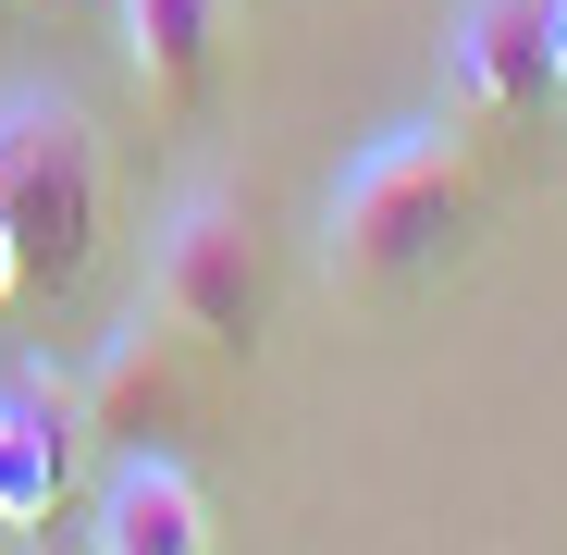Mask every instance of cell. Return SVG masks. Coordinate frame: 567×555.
Masks as SVG:
<instances>
[{
  "label": "cell",
  "instance_id": "6da1fadb",
  "mask_svg": "<svg viewBox=\"0 0 567 555\" xmlns=\"http://www.w3.org/2000/svg\"><path fill=\"white\" fill-rule=\"evenodd\" d=\"M321 247L346 285H420L468 247V148L456 124H383L346 173H333V210Z\"/></svg>",
  "mask_w": 567,
  "mask_h": 555
},
{
  "label": "cell",
  "instance_id": "7a4b0ae2",
  "mask_svg": "<svg viewBox=\"0 0 567 555\" xmlns=\"http://www.w3.org/2000/svg\"><path fill=\"white\" fill-rule=\"evenodd\" d=\"M100 210H112V148L86 124L74 86H13L0 100V235H13L25 285H74L100 259Z\"/></svg>",
  "mask_w": 567,
  "mask_h": 555
},
{
  "label": "cell",
  "instance_id": "5b68a950",
  "mask_svg": "<svg viewBox=\"0 0 567 555\" xmlns=\"http://www.w3.org/2000/svg\"><path fill=\"white\" fill-rule=\"evenodd\" d=\"M210 543L223 531H210L198 470L161 456V444H124L112 482H100V506H86V555H210Z\"/></svg>",
  "mask_w": 567,
  "mask_h": 555
},
{
  "label": "cell",
  "instance_id": "277c9868",
  "mask_svg": "<svg viewBox=\"0 0 567 555\" xmlns=\"http://www.w3.org/2000/svg\"><path fill=\"white\" fill-rule=\"evenodd\" d=\"M74 432H86V408L62 370H38V358L0 370V531H50V506L74 482Z\"/></svg>",
  "mask_w": 567,
  "mask_h": 555
},
{
  "label": "cell",
  "instance_id": "ba28073f",
  "mask_svg": "<svg viewBox=\"0 0 567 555\" xmlns=\"http://www.w3.org/2000/svg\"><path fill=\"white\" fill-rule=\"evenodd\" d=\"M112 13H124L136 86L173 100V112H198L210 100V50H223V0H112Z\"/></svg>",
  "mask_w": 567,
  "mask_h": 555
},
{
  "label": "cell",
  "instance_id": "30bf717a",
  "mask_svg": "<svg viewBox=\"0 0 567 555\" xmlns=\"http://www.w3.org/2000/svg\"><path fill=\"white\" fill-rule=\"evenodd\" d=\"M13 285H25V259H13V235H0V297H13Z\"/></svg>",
  "mask_w": 567,
  "mask_h": 555
},
{
  "label": "cell",
  "instance_id": "9c48e42d",
  "mask_svg": "<svg viewBox=\"0 0 567 555\" xmlns=\"http://www.w3.org/2000/svg\"><path fill=\"white\" fill-rule=\"evenodd\" d=\"M543 50H555V86H567V0H543Z\"/></svg>",
  "mask_w": 567,
  "mask_h": 555
},
{
  "label": "cell",
  "instance_id": "8992f818",
  "mask_svg": "<svg viewBox=\"0 0 567 555\" xmlns=\"http://www.w3.org/2000/svg\"><path fill=\"white\" fill-rule=\"evenodd\" d=\"M543 86H555L543 0H456L444 13V100L456 112H530Z\"/></svg>",
  "mask_w": 567,
  "mask_h": 555
},
{
  "label": "cell",
  "instance_id": "8fae6325",
  "mask_svg": "<svg viewBox=\"0 0 567 555\" xmlns=\"http://www.w3.org/2000/svg\"><path fill=\"white\" fill-rule=\"evenodd\" d=\"M50 13H74V0H50Z\"/></svg>",
  "mask_w": 567,
  "mask_h": 555
},
{
  "label": "cell",
  "instance_id": "52a82bcc",
  "mask_svg": "<svg viewBox=\"0 0 567 555\" xmlns=\"http://www.w3.org/2000/svg\"><path fill=\"white\" fill-rule=\"evenodd\" d=\"M74 408H86V432H124V444H148V432L173 420V321H161L148 297L100 333V358H86Z\"/></svg>",
  "mask_w": 567,
  "mask_h": 555
},
{
  "label": "cell",
  "instance_id": "3957f363",
  "mask_svg": "<svg viewBox=\"0 0 567 555\" xmlns=\"http://www.w3.org/2000/svg\"><path fill=\"white\" fill-rule=\"evenodd\" d=\"M148 309L198 346H259L271 321V271H259V223L235 185H185L148 235Z\"/></svg>",
  "mask_w": 567,
  "mask_h": 555
}]
</instances>
